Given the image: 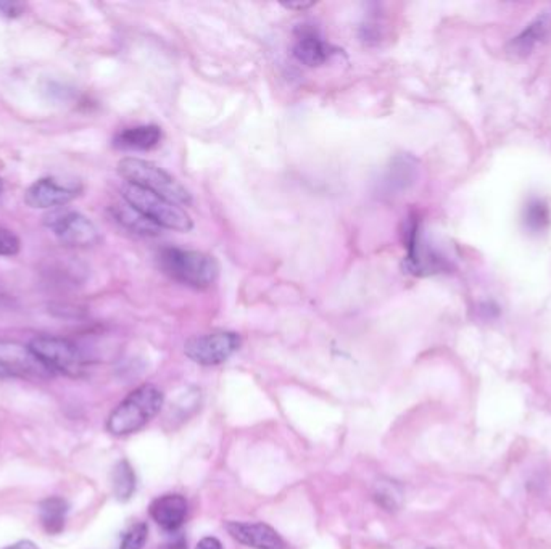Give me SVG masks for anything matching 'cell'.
Returning <instances> with one entry per match:
<instances>
[{
    "label": "cell",
    "mask_w": 551,
    "mask_h": 549,
    "mask_svg": "<svg viewBox=\"0 0 551 549\" xmlns=\"http://www.w3.org/2000/svg\"><path fill=\"white\" fill-rule=\"evenodd\" d=\"M164 392L146 384L128 394L107 421V430L115 437H126L147 426L164 406Z\"/></svg>",
    "instance_id": "3"
},
{
    "label": "cell",
    "mask_w": 551,
    "mask_h": 549,
    "mask_svg": "<svg viewBox=\"0 0 551 549\" xmlns=\"http://www.w3.org/2000/svg\"><path fill=\"white\" fill-rule=\"evenodd\" d=\"M118 174L125 179L126 184L160 195L181 207H189L192 203V194L186 187L156 163L136 156H126L118 163Z\"/></svg>",
    "instance_id": "2"
},
{
    "label": "cell",
    "mask_w": 551,
    "mask_h": 549,
    "mask_svg": "<svg viewBox=\"0 0 551 549\" xmlns=\"http://www.w3.org/2000/svg\"><path fill=\"white\" fill-rule=\"evenodd\" d=\"M418 164L412 156H398L388 170L387 186L394 190H404L414 182Z\"/></svg>",
    "instance_id": "18"
},
{
    "label": "cell",
    "mask_w": 551,
    "mask_h": 549,
    "mask_svg": "<svg viewBox=\"0 0 551 549\" xmlns=\"http://www.w3.org/2000/svg\"><path fill=\"white\" fill-rule=\"evenodd\" d=\"M67 516H68V503L63 498L52 496L40 503V524L47 534H62L65 524H67Z\"/></svg>",
    "instance_id": "17"
},
{
    "label": "cell",
    "mask_w": 551,
    "mask_h": 549,
    "mask_svg": "<svg viewBox=\"0 0 551 549\" xmlns=\"http://www.w3.org/2000/svg\"><path fill=\"white\" fill-rule=\"evenodd\" d=\"M195 549H225L223 548V545L221 542L215 538V536H205L202 538L199 545H197V548Z\"/></svg>",
    "instance_id": "25"
},
{
    "label": "cell",
    "mask_w": 551,
    "mask_h": 549,
    "mask_svg": "<svg viewBox=\"0 0 551 549\" xmlns=\"http://www.w3.org/2000/svg\"><path fill=\"white\" fill-rule=\"evenodd\" d=\"M150 516L166 532H176L186 522V498L181 495L160 496L150 504Z\"/></svg>",
    "instance_id": "13"
},
{
    "label": "cell",
    "mask_w": 551,
    "mask_h": 549,
    "mask_svg": "<svg viewBox=\"0 0 551 549\" xmlns=\"http://www.w3.org/2000/svg\"><path fill=\"white\" fill-rule=\"evenodd\" d=\"M113 217L117 219L120 225L123 226L128 231L144 235V237H156L160 234V227H156L154 223H150L147 217H142L138 209L132 208L129 203H117L111 207Z\"/></svg>",
    "instance_id": "16"
},
{
    "label": "cell",
    "mask_w": 551,
    "mask_h": 549,
    "mask_svg": "<svg viewBox=\"0 0 551 549\" xmlns=\"http://www.w3.org/2000/svg\"><path fill=\"white\" fill-rule=\"evenodd\" d=\"M158 266L168 278L199 290L213 286L219 278L217 258L197 250L164 248L158 253Z\"/></svg>",
    "instance_id": "1"
},
{
    "label": "cell",
    "mask_w": 551,
    "mask_h": 549,
    "mask_svg": "<svg viewBox=\"0 0 551 549\" xmlns=\"http://www.w3.org/2000/svg\"><path fill=\"white\" fill-rule=\"evenodd\" d=\"M4 549H40V546L36 543L30 542V540H22V542L10 545V546Z\"/></svg>",
    "instance_id": "27"
},
{
    "label": "cell",
    "mask_w": 551,
    "mask_h": 549,
    "mask_svg": "<svg viewBox=\"0 0 551 549\" xmlns=\"http://www.w3.org/2000/svg\"><path fill=\"white\" fill-rule=\"evenodd\" d=\"M242 339L239 333L229 331L197 335L187 341L184 353L187 358L200 366H218L227 361L231 356L241 349Z\"/></svg>",
    "instance_id": "7"
},
{
    "label": "cell",
    "mask_w": 551,
    "mask_h": 549,
    "mask_svg": "<svg viewBox=\"0 0 551 549\" xmlns=\"http://www.w3.org/2000/svg\"><path fill=\"white\" fill-rule=\"evenodd\" d=\"M81 187L62 184L54 178H42L26 189L24 203L34 209H58L75 200Z\"/></svg>",
    "instance_id": "10"
},
{
    "label": "cell",
    "mask_w": 551,
    "mask_h": 549,
    "mask_svg": "<svg viewBox=\"0 0 551 549\" xmlns=\"http://www.w3.org/2000/svg\"><path fill=\"white\" fill-rule=\"evenodd\" d=\"M550 208L545 201L530 200L524 208V225L530 233H542L550 226Z\"/></svg>",
    "instance_id": "20"
},
{
    "label": "cell",
    "mask_w": 551,
    "mask_h": 549,
    "mask_svg": "<svg viewBox=\"0 0 551 549\" xmlns=\"http://www.w3.org/2000/svg\"><path fill=\"white\" fill-rule=\"evenodd\" d=\"M121 192L123 200L129 203L132 208L138 209L142 217H147L156 227L178 233H189L194 229L192 217L178 203L131 184H125Z\"/></svg>",
    "instance_id": "4"
},
{
    "label": "cell",
    "mask_w": 551,
    "mask_h": 549,
    "mask_svg": "<svg viewBox=\"0 0 551 549\" xmlns=\"http://www.w3.org/2000/svg\"><path fill=\"white\" fill-rule=\"evenodd\" d=\"M164 137L162 129L156 124H142L118 132L113 146L125 152H148L160 146Z\"/></svg>",
    "instance_id": "14"
},
{
    "label": "cell",
    "mask_w": 551,
    "mask_h": 549,
    "mask_svg": "<svg viewBox=\"0 0 551 549\" xmlns=\"http://www.w3.org/2000/svg\"><path fill=\"white\" fill-rule=\"evenodd\" d=\"M0 376L20 379H50L54 374L40 363L30 345L20 341H0Z\"/></svg>",
    "instance_id": "9"
},
{
    "label": "cell",
    "mask_w": 551,
    "mask_h": 549,
    "mask_svg": "<svg viewBox=\"0 0 551 549\" xmlns=\"http://www.w3.org/2000/svg\"><path fill=\"white\" fill-rule=\"evenodd\" d=\"M292 50L297 60L310 68L324 65L335 54L334 47L324 40L315 28H307V26H302L297 31Z\"/></svg>",
    "instance_id": "11"
},
{
    "label": "cell",
    "mask_w": 551,
    "mask_h": 549,
    "mask_svg": "<svg viewBox=\"0 0 551 549\" xmlns=\"http://www.w3.org/2000/svg\"><path fill=\"white\" fill-rule=\"evenodd\" d=\"M47 227L63 245L89 248L101 242V233L93 221L73 209L58 208L46 217Z\"/></svg>",
    "instance_id": "6"
},
{
    "label": "cell",
    "mask_w": 551,
    "mask_h": 549,
    "mask_svg": "<svg viewBox=\"0 0 551 549\" xmlns=\"http://www.w3.org/2000/svg\"><path fill=\"white\" fill-rule=\"evenodd\" d=\"M315 4L310 2V4H302V2H298V4H284V7L289 8V10H305V8L313 7Z\"/></svg>",
    "instance_id": "28"
},
{
    "label": "cell",
    "mask_w": 551,
    "mask_h": 549,
    "mask_svg": "<svg viewBox=\"0 0 551 549\" xmlns=\"http://www.w3.org/2000/svg\"><path fill=\"white\" fill-rule=\"evenodd\" d=\"M226 530L234 540L253 549H286V543L272 527L262 522H227Z\"/></svg>",
    "instance_id": "12"
},
{
    "label": "cell",
    "mask_w": 551,
    "mask_h": 549,
    "mask_svg": "<svg viewBox=\"0 0 551 549\" xmlns=\"http://www.w3.org/2000/svg\"><path fill=\"white\" fill-rule=\"evenodd\" d=\"M113 493L120 501H128L136 490V474L128 461H120L113 471Z\"/></svg>",
    "instance_id": "19"
},
{
    "label": "cell",
    "mask_w": 551,
    "mask_h": 549,
    "mask_svg": "<svg viewBox=\"0 0 551 549\" xmlns=\"http://www.w3.org/2000/svg\"><path fill=\"white\" fill-rule=\"evenodd\" d=\"M404 245H406V270L416 276H429L440 272L447 268L442 256L434 248L427 245L426 239L421 233L420 219L412 217L404 227Z\"/></svg>",
    "instance_id": "8"
},
{
    "label": "cell",
    "mask_w": 551,
    "mask_h": 549,
    "mask_svg": "<svg viewBox=\"0 0 551 549\" xmlns=\"http://www.w3.org/2000/svg\"><path fill=\"white\" fill-rule=\"evenodd\" d=\"M551 34V12H544L529 24L518 38L510 44V50L514 55H529L536 47L540 46Z\"/></svg>",
    "instance_id": "15"
},
{
    "label": "cell",
    "mask_w": 551,
    "mask_h": 549,
    "mask_svg": "<svg viewBox=\"0 0 551 549\" xmlns=\"http://www.w3.org/2000/svg\"><path fill=\"white\" fill-rule=\"evenodd\" d=\"M24 13L23 4H18V2H5V0H0V18H18Z\"/></svg>",
    "instance_id": "24"
},
{
    "label": "cell",
    "mask_w": 551,
    "mask_h": 549,
    "mask_svg": "<svg viewBox=\"0 0 551 549\" xmlns=\"http://www.w3.org/2000/svg\"><path fill=\"white\" fill-rule=\"evenodd\" d=\"M160 549H187V542L182 536H178L171 542L164 543V546Z\"/></svg>",
    "instance_id": "26"
},
{
    "label": "cell",
    "mask_w": 551,
    "mask_h": 549,
    "mask_svg": "<svg viewBox=\"0 0 551 549\" xmlns=\"http://www.w3.org/2000/svg\"><path fill=\"white\" fill-rule=\"evenodd\" d=\"M148 528L144 522L134 526L123 535L121 549H142L147 542Z\"/></svg>",
    "instance_id": "22"
},
{
    "label": "cell",
    "mask_w": 551,
    "mask_h": 549,
    "mask_svg": "<svg viewBox=\"0 0 551 549\" xmlns=\"http://www.w3.org/2000/svg\"><path fill=\"white\" fill-rule=\"evenodd\" d=\"M374 500L386 510H396L402 504V491L394 482H381L376 485Z\"/></svg>",
    "instance_id": "21"
},
{
    "label": "cell",
    "mask_w": 551,
    "mask_h": 549,
    "mask_svg": "<svg viewBox=\"0 0 551 549\" xmlns=\"http://www.w3.org/2000/svg\"><path fill=\"white\" fill-rule=\"evenodd\" d=\"M20 250H22V240L18 239V235L7 227H0V256L12 258L18 255Z\"/></svg>",
    "instance_id": "23"
},
{
    "label": "cell",
    "mask_w": 551,
    "mask_h": 549,
    "mask_svg": "<svg viewBox=\"0 0 551 549\" xmlns=\"http://www.w3.org/2000/svg\"><path fill=\"white\" fill-rule=\"evenodd\" d=\"M2 192H4V181L0 179V195H2Z\"/></svg>",
    "instance_id": "29"
},
{
    "label": "cell",
    "mask_w": 551,
    "mask_h": 549,
    "mask_svg": "<svg viewBox=\"0 0 551 549\" xmlns=\"http://www.w3.org/2000/svg\"><path fill=\"white\" fill-rule=\"evenodd\" d=\"M30 349L54 376L63 374L68 377H79L84 372V355L73 341L67 339L40 335L32 339Z\"/></svg>",
    "instance_id": "5"
}]
</instances>
